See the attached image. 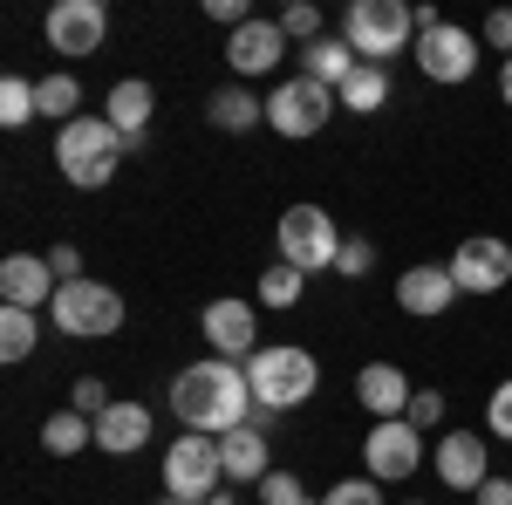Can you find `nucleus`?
<instances>
[{
  "label": "nucleus",
  "mask_w": 512,
  "mask_h": 505,
  "mask_svg": "<svg viewBox=\"0 0 512 505\" xmlns=\"http://www.w3.org/2000/svg\"><path fill=\"white\" fill-rule=\"evenodd\" d=\"M171 410L178 424L198 430V437H226V430L253 424V383H246V362H226V355H205V362H185L171 376Z\"/></svg>",
  "instance_id": "nucleus-1"
},
{
  "label": "nucleus",
  "mask_w": 512,
  "mask_h": 505,
  "mask_svg": "<svg viewBox=\"0 0 512 505\" xmlns=\"http://www.w3.org/2000/svg\"><path fill=\"white\" fill-rule=\"evenodd\" d=\"M123 151H130V137H123L110 117H76L55 130V164H62V178L76 185V192H103L110 178H117Z\"/></svg>",
  "instance_id": "nucleus-2"
},
{
  "label": "nucleus",
  "mask_w": 512,
  "mask_h": 505,
  "mask_svg": "<svg viewBox=\"0 0 512 505\" xmlns=\"http://www.w3.org/2000/svg\"><path fill=\"white\" fill-rule=\"evenodd\" d=\"M246 383H253V403H260L267 417H280V410H301L321 389V362H315V349L274 342V349H260L246 362Z\"/></svg>",
  "instance_id": "nucleus-3"
},
{
  "label": "nucleus",
  "mask_w": 512,
  "mask_h": 505,
  "mask_svg": "<svg viewBox=\"0 0 512 505\" xmlns=\"http://www.w3.org/2000/svg\"><path fill=\"white\" fill-rule=\"evenodd\" d=\"M342 41L362 62L390 69V55L417 48V7H403V0H355L349 14H342Z\"/></svg>",
  "instance_id": "nucleus-4"
},
{
  "label": "nucleus",
  "mask_w": 512,
  "mask_h": 505,
  "mask_svg": "<svg viewBox=\"0 0 512 505\" xmlns=\"http://www.w3.org/2000/svg\"><path fill=\"white\" fill-rule=\"evenodd\" d=\"M48 321L62 328V335H76V342H110L123 328V294L117 287H103V280H62L55 287V301H48Z\"/></svg>",
  "instance_id": "nucleus-5"
},
{
  "label": "nucleus",
  "mask_w": 512,
  "mask_h": 505,
  "mask_svg": "<svg viewBox=\"0 0 512 505\" xmlns=\"http://www.w3.org/2000/svg\"><path fill=\"white\" fill-rule=\"evenodd\" d=\"M274 239H280V260L301 273H335V260H342V226L321 205H287Z\"/></svg>",
  "instance_id": "nucleus-6"
},
{
  "label": "nucleus",
  "mask_w": 512,
  "mask_h": 505,
  "mask_svg": "<svg viewBox=\"0 0 512 505\" xmlns=\"http://www.w3.org/2000/svg\"><path fill=\"white\" fill-rule=\"evenodd\" d=\"M335 110H342V103H335V89H328V82L287 76V82H274V96H267V130L301 144V137H321Z\"/></svg>",
  "instance_id": "nucleus-7"
},
{
  "label": "nucleus",
  "mask_w": 512,
  "mask_h": 505,
  "mask_svg": "<svg viewBox=\"0 0 512 505\" xmlns=\"http://www.w3.org/2000/svg\"><path fill=\"white\" fill-rule=\"evenodd\" d=\"M219 478H226V465H219V437H198V430H185V437H171L164 444V492L171 499H219Z\"/></svg>",
  "instance_id": "nucleus-8"
},
{
  "label": "nucleus",
  "mask_w": 512,
  "mask_h": 505,
  "mask_svg": "<svg viewBox=\"0 0 512 505\" xmlns=\"http://www.w3.org/2000/svg\"><path fill=\"white\" fill-rule=\"evenodd\" d=\"M417 465H424V430L417 424H403V417L369 424V437H362V471L376 485H403V478H417Z\"/></svg>",
  "instance_id": "nucleus-9"
},
{
  "label": "nucleus",
  "mask_w": 512,
  "mask_h": 505,
  "mask_svg": "<svg viewBox=\"0 0 512 505\" xmlns=\"http://www.w3.org/2000/svg\"><path fill=\"white\" fill-rule=\"evenodd\" d=\"M41 35H48L55 55L82 62V55H96V48L110 41V14H103V0H55V7L41 14Z\"/></svg>",
  "instance_id": "nucleus-10"
},
{
  "label": "nucleus",
  "mask_w": 512,
  "mask_h": 505,
  "mask_svg": "<svg viewBox=\"0 0 512 505\" xmlns=\"http://www.w3.org/2000/svg\"><path fill=\"white\" fill-rule=\"evenodd\" d=\"M410 62L424 69V82H444V89H458V82L478 76V35L472 28H431V35H417V48H410Z\"/></svg>",
  "instance_id": "nucleus-11"
},
{
  "label": "nucleus",
  "mask_w": 512,
  "mask_h": 505,
  "mask_svg": "<svg viewBox=\"0 0 512 505\" xmlns=\"http://www.w3.org/2000/svg\"><path fill=\"white\" fill-rule=\"evenodd\" d=\"M198 328H205L212 355H226V362H253V355H260V314H253V301H239V294L205 301Z\"/></svg>",
  "instance_id": "nucleus-12"
},
{
  "label": "nucleus",
  "mask_w": 512,
  "mask_h": 505,
  "mask_svg": "<svg viewBox=\"0 0 512 505\" xmlns=\"http://www.w3.org/2000/svg\"><path fill=\"white\" fill-rule=\"evenodd\" d=\"M444 267H451V280H458V294H499V287L512 280V246L492 239V233H472Z\"/></svg>",
  "instance_id": "nucleus-13"
},
{
  "label": "nucleus",
  "mask_w": 512,
  "mask_h": 505,
  "mask_svg": "<svg viewBox=\"0 0 512 505\" xmlns=\"http://www.w3.org/2000/svg\"><path fill=\"white\" fill-rule=\"evenodd\" d=\"M280 62H287V35H280V21H246V28H233L226 35V69H233L239 82H253V76H274Z\"/></svg>",
  "instance_id": "nucleus-14"
},
{
  "label": "nucleus",
  "mask_w": 512,
  "mask_h": 505,
  "mask_svg": "<svg viewBox=\"0 0 512 505\" xmlns=\"http://www.w3.org/2000/svg\"><path fill=\"white\" fill-rule=\"evenodd\" d=\"M492 437H478V430H451V437H437V478L451 485V492H478L485 478H492V451H485Z\"/></svg>",
  "instance_id": "nucleus-15"
},
{
  "label": "nucleus",
  "mask_w": 512,
  "mask_h": 505,
  "mask_svg": "<svg viewBox=\"0 0 512 505\" xmlns=\"http://www.w3.org/2000/svg\"><path fill=\"white\" fill-rule=\"evenodd\" d=\"M55 267L41 260V253H7L0 260V308H28V314H41L48 301H55Z\"/></svg>",
  "instance_id": "nucleus-16"
},
{
  "label": "nucleus",
  "mask_w": 512,
  "mask_h": 505,
  "mask_svg": "<svg viewBox=\"0 0 512 505\" xmlns=\"http://www.w3.org/2000/svg\"><path fill=\"white\" fill-rule=\"evenodd\" d=\"M451 301H458V280H451V267H444V260H417L410 273H396V308H403V314L437 321Z\"/></svg>",
  "instance_id": "nucleus-17"
},
{
  "label": "nucleus",
  "mask_w": 512,
  "mask_h": 505,
  "mask_svg": "<svg viewBox=\"0 0 512 505\" xmlns=\"http://www.w3.org/2000/svg\"><path fill=\"white\" fill-rule=\"evenodd\" d=\"M219 465H226L233 485H260V478L274 471V458H267V410H253V424H239V430L219 437Z\"/></svg>",
  "instance_id": "nucleus-18"
},
{
  "label": "nucleus",
  "mask_w": 512,
  "mask_h": 505,
  "mask_svg": "<svg viewBox=\"0 0 512 505\" xmlns=\"http://www.w3.org/2000/svg\"><path fill=\"white\" fill-rule=\"evenodd\" d=\"M355 396H362V410H369L376 424H390V417H403V410H410L417 383H410L396 362H362V369H355Z\"/></svg>",
  "instance_id": "nucleus-19"
},
{
  "label": "nucleus",
  "mask_w": 512,
  "mask_h": 505,
  "mask_svg": "<svg viewBox=\"0 0 512 505\" xmlns=\"http://www.w3.org/2000/svg\"><path fill=\"white\" fill-rule=\"evenodd\" d=\"M151 110H158V96H151V82H144V76H123L117 89H110V103H103V117L130 137V151L151 137Z\"/></svg>",
  "instance_id": "nucleus-20"
},
{
  "label": "nucleus",
  "mask_w": 512,
  "mask_h": 505,
  "mask_svg": "<svg viewBox=\"0 0 512 505\" xmlns=\"http://www.w3.org/2000/svg\"><path fill=\"white\" fill-rule=\"evenodd\" d=\"M144 444H151V410H144V403H110V410L96 417V451L130 458V451H144Z\"/></svg>",
  "instance_id": "nucleus-21"
},
{
  "label": "nucleus",
  "mask_w": 512,
  "mask_h": 505,
  "mask_svg": "<svg viewBox=\"0 0 512 505\" xmlns=\"http://www.w3.org/2000/svg\"><path fill=\"white\" fill-rule=\"evenodd\" d=\"M205 123H212V130H233V137H239V130H260V123H267V103H260L246 82H226V89H212Z\"/></svg>",
  "instance_id": "nucleus-22"
},
{
  "label": "nucleus",
  "mask_w": 512,
  "mask_h": 505,
  "mask_svg": "<svg viewBox=\"0 0 512 505\" xmlns=\"http://www.w3.org/2000/svg\"><path fill=\"white\" fill-rule=\"evenodd\" d=\"M355 69H362V55H355L342 35H321V41H308V48H301V76L328 82V89H342Z\"/></svg>",
  "instance_id": "nucleus-23"
},
{
  "label": "nucleus",
  "mask_w": 512,
  "mask_h": 505,
  "mask_svg": "<svg viewBox=\"0 0 512 505\" xmlns=\"http://www.w3.org/2000/svg\"><path fill=\"white\" fill-rule=\"evenodd\" d=\"M335 103L342 110H355V117H376L383 103H390V69H376V62H362L342 89H335Z\"/></svg>",
  "instance_id": "nucleus-24"
},
{
  "label": "nucleus",
  "mask_w": 512,
  "mask_h": 505,
  "mask_svg": "<svg viewBox=\"0 0 512 505\" xmlns=\"http://www.w3.org/2000/svg\"><path fill=\"white\" fill-rule=\"evenodd\" d=\"M82 444H96V424H89V417H76V410L41 417V451H48V458H76Z\"/></svg>",
  "instance_id": "nucleus-25"
},
{
  "label": "nucleus",
  "mask_w": 512,
  "mask_h": 505,
  "mask_svg": "<svg viewBox=\"0 0 512 505\" xmlns=\"http://www.w3.org/2000/svg\"><path fill=\"white\" fill-rule=\"evenodd\" d=\"M35 342H41V314L0 308V362H7V369H21V362L35 355Z\"/></svg>",
  "instance_id": "nucleus-26"
},
{
  "label": "nucleus",
  "mask_w": 512,
  "mask_h": 505,
  "mask_svg": "<svg viewBox=\"0 0 512 505\" xmlns=\"http://www.w3.org/2000/svg\"><path fill=\"white\" fill-rule=\"evenodd\" d=\"M35 96H41V117L48 123H76L82 117V82L69 76V69H62V76H41Z\"/></svg>",
  "instance_id": "nucleus-27"
},
{
  "label": "nucleus",
  "mask_w": 512,
  "mask_h": 505,
  "mask_svg": "<svg viewBox=\"0 0 512 505\" xmlns=\"http://www.w3.org/2000/svg\"><path fill=\"white\" fill-rule=\"evenodd\" d=\"M41 117V96L28 76H0V123L7 130H28V123Z\"/></svg>",
  "instance_id": "nucleus-28"
},
{
  "label": "nucleus",
  "mask_w": 512,
  "mask_h": 505,
  "mask_svg": "<svg viewBox=\"0 0 512 505\" xmlns=\"http://www.w3.org/2000/svg\"><path fill=\"white\" fill-rule=\"evenodd\" d=\"M301 287H308V273L287 267V260H274V267L260 273V308H294V301H301Z\"/></svg>",
  "instance_id": "nucleus-29"
},
{
  "label": "nucleus",
  "mask_w": 512,
  "mask_h": 505,
  "mask_svg": "<svg viewBox=\"0 0 512 505\" xmlns=\"http://www.w3.org/2000/svg\"><path fill=\"white\" fill-rule=\"evenodd\" d=\"M110 403H117V396H110V383H103V376H76V383H69V410H76V417H89V424H96Z\"/></svg>",
  "instance_id": "nucleus-30"
},
{
  "label": "nucleus",
  "mask_w": 512,
  "mask_h": 505,
  "mask_svg": "<svg viewBox=\"0 0 512 505\" xmlns=\"http://www.w3.org/2000/svg\"><path fill=\"white\" fill-rule=\"evenodd\" d=\"M321 505H390V492H383V485L362 471V478H342V485H328V492H321Z\"/></svg>",
  "instance_id": "nucleus-31"
},
{
  "label": "nucleus",
  "mask_w": 512,
  "mask_h": 505,
  "mask_svg": "<svg viewBox=\"0 0 512 505\" xmlns=\"http://www.w3.org/2000/svg\"><path fill=\"white\" fill-rule=\"evenodd\" d=\"M260 505H321V499L294 478V471H267V478H260Z\"/></svg>",
  "instance_id": "nucleus-32"
},
{
  "label": "nucleus",
  "mask_w": 512,
  "mask_h": 505,
  "mask_svg": "<svg viewBox=\"0 0 512 505\" xmlns=\"http://www.w3.org/2000/svg\"><path fill=\"white\" fill-rule=\"evenodd\" d=\"M485 437L512 444V376H506V383H492V396H485Z\"/></svg>",
  "instance_id": "nucleus-33"
},
{
  "label": "nucleus",
  "mask_w": 512,
  "mask_h": 505,
  "mask_svg": "<svg viewBox=\"0 0 512 505\" xmlns=\"http://www.w3.org/2000/svg\"><path fill=\"white\" fill-rule=\"evenodd\" d=\"M280 35L287 41H321V7H308V0L287 7V14H280Z\"/></svg>",
  "instance_id": "nucleus-34"
},
{
  "label": "nucleus",
  "mask_w": 512,
  "mask_h": 505,
  "mask_svg": "<svg viewBox=\"0 0 512 505\" xmlns=\"http://www.w3.org/2000/svg\"><path fill=\"white\" fill-rule=\"evenodd\" d=\"M403 424L437 430V424H444V396H437V389H417V396H410V410H403Z\"/></svg>",
  "instance_id": "nucleus-35"
},
{
  "label": "nucleus",
  "mask_w": 512,
  "mask_h": 505,
  "mask_svg": "<svg viewBox=\"0 0 512 505\" xmlns=\"http://www.w3.org/2000/svg\"><path fill=\"white\" fill-rule=\"evenodd\" d=\"M369 267H376V246H369V239H342V260H335V273H342V280H362Z\"/></svg>",
  "instance_id": "nucleus-36"
},
{
  "label": "nucleus",
  "mask_w": 512,
  "mask_h": 505,
  "mask_svg": "<svg viewBox=\"0 0 512 505\" xmlns=\"http://www.w3.org/2000/svg\"><path fill=\"white\" fill-rule=\"evenodd\" d=\"M478 35H485V48H499V55H512V7H492Z\"/></svg>",
  "instance_id": "nucleus-37"
},
{
  "label": "nucleus",
  "mask_w": 512,
  "mask_h": 505,
  "mask_svg": "<svg viewBox=\"0 0 512 505\" xmlns=\"http://www.w3.org/2000/svg\"><path fill=\"white\" fill-rule=\"evenodd\" d=\"M48 267H55V280H82V253L76 246H48Z\"/></svg>",
  "instance_id": "nucleus-38"
},
{
  "label": "nucleus",
  "mask_w": 512,
  "mask_h": 505,
  "mask_svg": "<svg viewBox=\"0 0 512 505\" xmlns=\"http://www.w3.org/2000/svg\"><path fill=\"white\" fill-rule=\"evenodd\" d=\"M205 14L212 21H226V28H246L253 14H246V0H205Z\"/></svg>",
  "instance_id": "nucleus-39"
},
{
  "label": "nucleus",
  "mask_w": 512,
  "mask_h": 505,
  "mask_svg": "<svg viewBox=\"0 0 512 505\" xmlns=\"http://www.w3.org/2000/svg\"><path fill=\"white\" fill-rule=\"evenodd\" d=\"M472 505H512V478H499V471H492V478L472 492Z\"/></svg>",
  "instance_id": "nucleus-40"
},
{
  "label": "nucleus",
  "mask_w": 512,
  "mask_h": 505,
  "mask_svg": "<svg viewBox=\"0 0 512 505\" xmlns=\"http://www.w3.org/2000/svg\"><path fill=\"white\" fill-rule=\"evenodd\" d=\"M499 96H506V110H512V55L499 62Z\"/></svg>",
  "instance_id": "nucleus-41"
},
{
  "label": "nucleus",
  "mask_w": 512,
  "mask_h": 505,
  "mask_svg": "<svg viewBox=\"0 0 512 505\" xmlns=\"http://www.w3.org/2000/svg\"><path fill=\"white\" fill-rule=\"evenodd\" d=\"M205 505H239V499H233V492H219V499H205Z\"/></svg>",
  "instance_id": "nucleus-42"
},
{
  "label": "nucleus",
  "mask_w": 512,
  "mask_h": 505,
  "mask_svg": "<svg viewBox=\"0 0 512 505\" xmlns=\"http://www.w3.org/2000/svg\"><path fill=\"white\" fill-rule=\"evenodd\" d=\"M158 505H198V499H171V492H164V499H158Z\"/></svg>",
  "instance_id": "nucleus-43"
},
{
  "label": "nucleus",
  "mask_w": 512,
  "mask_h": 505,
  "mask_svg": "<svg viewBox=\"0 0 512 505\" xmlns=\"http://www.w3.org/2000/svg\"><path fill=\"white\" fill-rule=\"evenodd\" d=\"M410 505H424V499H410Z\"/></svg>",
  "instance_id": "nucleus-44"
}]
</instances>
